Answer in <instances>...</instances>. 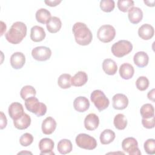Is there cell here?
<instances>
[{"label": "cell", "mask_w": 155, "mask_h": 155, "mask_svg": "<svg viewBox=\"0 0 155 155\" xmlns=\"http://www.w3.org/2000/svg\"><path fill=\"white\" fill-rule=\"evenodd\" d=\"M71 76L70 74L64 73L59 76L58 79V85L63 89L69 88L71 87Z\"/></svg>", "instance_id": "31"}, {"label": "cell", "mask_w": 155, "mask_h": 155, "mask_svg": "<svg viewBox=\"0 0 155 155\" xmlns=\"http://www.w3.org/2000/svg\"><path fill=\"white\" fill-rule=\"evenodd\" d=\"M46 27L50 33H56L60 30L62 27V22L59 18L52 16L46 23Z\"/></svg>", "instance_id": "19"}, {"label": "cell", "mask_w": 155, "mask_h": 155, "mask_svg": "<svg viewBox=\"0 0 155 155\" xmlns=\"http://www.w3.org/2000/svg\"><path fill=\"white\" fill-rule=\"evenodd\" d=\"M88 81V76L84 71H80L76 73L71 78V84L75 87H81L86 84Z\"/></svg>", "instance_id": "22"}, {"label": "cell", "mask_w": 155, "mask_h": 155, "mask_svg": "<svg viewBox=\"0 0 155 155\" xmlns=\"http://www.w3.org/2000/svg\"><path fill=\"white\" fill-rule=\"evenodd\" d=\"M91 101L99 111L106 109L110 104L109 99L106 97L104 93L100 90H94L90 96Z\"/></svg>", "instance_id": "5"}, {"label": "cell", "mask_w": 155, "mask_h": 155, "mask_svg": "<svg viewBox=\"0 0 155 155\" xmlns=\"http://www.w3.org/2000/svg\"><path fill=\"white\" fill-rule=\"evenodd\" d=\"M154 33L153 27L148 24H143L138 30L139 36L143 40H149L153 38Z\"/></svg>", "instance_id": "15"}, {"label": "cell", "mask_w": 155, "mask_h": 155, "mask_svg": "<svg viewBox=\"0 0 155 155\" xmlns=\"http://www.w3.org/2000/svg\"><path fill=\"white\" fill-rule=\"evenodd\" d=\"M72 148V143L68 139H62L58 143V150L61 154H66L70 153Z\"/></svg>", "instance_id": "27"}, {"label": "cell", "mask_w": 155, "mask_h": 155, "mask_svg": "<svg viewBox=\"0 0 155 155\" xmlns=\"http://www.w3.org/2000/svg\"><path fill=\"white\" fill-rule=\"evenodd\" d=\"M35 16L36 19L38 22L44 24H46L51 18V13L48 10L42 8L37 10Z\"/></svg>", "instance_id": "28"}, {"label": "cell", "mask_w": 155, "mask_h": 155, "mask_svg": "<svg viewBox=\"0 0 155 155\" xmlns=\"http://www.w3.org/2000/svg\"><path fill=\"white\" fill-rule=\"evenodd\" d=\"M119 72L122 79L128 80L133 76L134 69L132 65L128 63H124L120 66Z\"/></svg>", "instance_id": "21"}, {"label": "cell", "mask_w": 155, "mask_h": 155, "mask_svg": "<svg viewBox=\"0 0 155 155\" xmlns=\"http://www.w3.org/2000/svg\"><path fill=\"white\" fill-rule=\"evenodd\" d=\"M147 97L150 100L152 101L153 102H154V88L152 89L148 93Z\"/></svg>", "instance_id": "41"}, {"label": "cell", "mask_w": 155, "mask_h": 155, "mask_svg": "<svg viewBox=\"0 0 155 155\" xmlns=\"http://www.w3.org/2000/svg\"><path fill=\"white\" fill-rule=\"evenodd\" d=\"M116 135L113 131L110 129L104 130L100 135V141L103 145H107L112 142L115 139Z\"/></svg>", "instance_id": "26"}, {"label": "cell", "mask_w": 155, "mask_h": 155, "mask_svg": "<svg viewBox=\"0 0 155 155\" xmlns=\"http://www.w3.org/2000/svg\"><path fill=\"white\" fill-rule=\"evenodd\" d=\"M42 131L45 134H52L56 128V122L51 117H46L42 123Z\"/></svg>", "instance_id": "16"}, {"label": "cell", "mask_w": 155, "mask_h": 155, "mask_svg": "<svg viewBox=\"0 0 155 155\" xmlns=\"http://www.w3.org/2000/svg\"><path fill=\"white\" fill-rule=\"evenodd\" d=\"M44 2L48 6L50 7H55L59 4L61 2V1H58V0H54V1H45Z\"/></svg>", "instance_id": "40"}, {"label": "cell", "mask_w": 155, "mask_h": 155, "mask_svg": "<svg viewBox=\"0 0 155 155\" xmlns=\"http://www.w3.org/2000/svg\"><path fill=\"white\" fill-rule=\"evenodd\" d=\"M25 107L28 111L34 113L38 117L45 115L47 112V106L45 104L40 102L35 96L26 99L25 101Z\"/></svg>", "instance_id": "3"}, {"label": "cell", "mask_w": 155, "mask_h": 155, "mask_svg": "<svg viewBox=\"0 0 155 155\" xmlns=\"http://www.w3.org/2000/svg\"><path fill=\"white\" fill-rule=\"evenodd\" d=\"M132 50V44L127 40H120L114 43L111 47V52L117 58H122L128 54Z\"/></svg>", "instance_id": "4"}, {"label": "cell", "mask_w": 155, "mask_h": 155, "mask_svg": "<svg viewBox=\"0 0 155 155\" xmlns=\"http://www.w3.org/2000/svg\"><path fill=\"white\" fill-rule=\"evenodd\" d=\"M7 120L6 116L2 111H1V125H0L1 130H2L4 128H5L7 126Z\"/></svg>", "instance_id": "39"}, {"label": "cell", "mask_w": 155, "mask_h": 155, "mask_svg": "<svg viewBox=\"0 0 155 155\" xmlns=\"http://www.w3.org/2000/svg\"><path fill=\"white\" fill-rule=\"evenodd\" d=\"M45 37V32L44 28L38 25H35L31 28L30 38L36 42H41L44 39Z\"/></svg>", "instance_id": "20"}, {"label": "cell", "mask_w": 155, "mask_h": 155, "mask_svg": "<svg viewBox=\"0 0 155 155\" xmlns=\"http://www.w3.org/2000/svg\"><path fill=\"white\" fill-rule=\"evenodd\" d=\"M115 7V3L113 0H102L100 2L101 9L107 13L113 11Z\"/></svg>", "instance_id": "34"}, {"label": "cell", "mask_w": 155, "mask_h": 155, "mask_svg": "<svg viewBox=\"0 0 155 155\" xmlns=\"http://www.w3.org/2000/svg\"><path fill=\"white\" fill-rule=\"evenodd\" d=\"M54 143L50 138L42 139L39 143V148L41 151V155H54L53 151Z\"/></svg>", "instance_id": "10"}, {"label": "cell", "mask_w": 155, "mask_h": 155, "mask_svg": "<svg viewBox=\"0 0 155 155\" xmlns=\"http://www.w3.org/2000/svg\"><path fill=\"white\" fill-rule=\"evenodd\" d=\"M33 141V136L28 133L23 134L20 139H19V143L23 147H27L32 143Z\"/></svg>", "instance_id": "37"}, {"label": "cell", "mask_w": 155, "mask_h": 155, "mask_svg": "<svg viewBox=\"0 0 155 155\" xmlns=\"http://www.w3.org/2000/svg\"><path fill=\"white\" fill-rule=\"evenodd\" d=\"M25 57L21 52H15L10 57V64L14 69H20L25 64Z\"/></svg>", "instance_id": "14"}, {"label": "cell", "mask_w": 155, "mask_h": 155, "mask_svg": "<svg viewBox=\"0 0 155 155\" xmlns=\"http://www.w3.org/2000/svg\"><path fill=\"white\" fill-rule=\"evenodd\" d=\"M99 124V119L94 113L88 114L84 119L85 128L89 131L96 130Z\"/></svg>", "instance_id": "13"}, {"label": "cell", "mask_w": 155, "mask_h": 155, "mask_svg": "<svg viewBox=\"0 0 155 155\" xmlns=\"http://www.w3.org/2000/svg\"><path fill=\"white\" fill-rule=\"evenodd\" d=\"M113 107L116 110H124L128 105V99L127 97L121 93H117L113 97Z\"/></svg>", "instance_id": "11"}, {"label": "cell", "mask_w": 155, "mask_h": 155, "mask_svg": "<svg viewBox=\"0 0 155 155\" xmlns=\"http://www.w3.org/2000/svg\"><path fill=\"white\" fill-rule=\"evenodd\" d=\"M136 86L140 91H144L149 86V80L145 76H140L136 81Z\"/></svg>", "instance_id": "35"}, {"label": "cell", "mask_w": 155, "mask_h": 155, "mask_svg": "<svg viewBox=\"0 0 155 155\" xmlns=\"http://www.w3.org/2000/svg\"><path fill=\"white\" fill-rule=\"evenodd\" d=\"M133 61L136 65L140 68H143L148 65L149 57L145 51H138L134 54Z\"/></svg>", "instance_id": "23"}, {"label": "cell", "mask_w": 155, "mask_h": 155, "mask_svg": "<svg viewBox=\"0 0 155 155\" xmlns=\"http://www.w3.org/2000/svg\"><path fill=\"white\" fill-rule=\"evenodd\" d=\"M77 145L83 149L91 150L97 147L96 140L92 136L85 134H79L75 139Z\"/></svg>", "instance_id": "6"}, {"label": "cell", "mask_w": 155, "mask_h": 155, "mask_svg": "<svg viewBox=\"0 0 155 155\" xmlns=\"http://www.w3.org/2000/svg\"><path fill=\"white\" fill-rule=\"evenodd\" d=\"M142 124L143 126L148 129L153 128L154 127V116L151 117L149 119H142Z\"/></svg>", "instance_id": "38"}, {"label": "cell", "mask_w": 155, "mask_h": 155, "mask_svg": "<svg viewBox=\"0 0 155 155\" xmlns=\"http://www.w3.org/2000/svg\"><path fill=\"white\" fill-rule=\"evenodd\" d=\"M140 113L143 119H149L154 116V109L150 104H143L140 108Z\"/></svg>", "instance_id": "30"}, {"label": "cell", "mask_w": 155, "mask_h": 155, "mask_svg": "<svg viewBox=\"0 0 155 155\" xmlns=\"http://www.w3.org/2000/svg\"><path fill=\"white\" fill-rule=\"evenodd\" d=\"M25 113L22 105L19 102H13L8 107V114L14 120L20 118Z\"/></svg>", "instance_id": "12"}, {"label": "cell", "mask_w": 155, "mask_h": 155, "mask_svg": "<svg viewBox=\"0 0 155 155\" xmlns=\"http://www.w3.org/2000/svg\"><path fill=\"white\" fill-rule=\"evenodd\" d=\"M116 35V30L111 25H103L97 30V36L99 41L108 43L113 40Z\"/></svg>", "instance_id": "7"}, {"label": "cell", "mask_w": 155, "mask_h": 155, "mask_svg": "<svg viewBox=\"0 0 155 155\" xmlns=\"http://www.w3.org/2000/svg\"><path fill=\"white\" fill-rule=\"evenodd\" d=\"M102 69L108 75H114L117 70L116 63L111 59H105L102 62Z\"/></svg>", "instance_id": "25"}, {"label": "cell", "mask_w": 155, "mask_h": 155, "mask_svg": "<svg viewBox=\"0 0 155 155\" xmlns=\"http://www.w3.org/2000/svg\"><path fill=\"white\" fill-rule=\"evenodd\" d=\"M36 94V90L31 85H25L22 88L20 91V96L24 100H26L33 96H35Z\"/></svg>", "instance_id": "32"}, {"label": "cell", "mask_w": 155, "mask_h": 155, "mask_svg": "<svg viewBox=\"0 0 155 155\" xmlns=\"http://www.w3.org/2000/svg\"><path fill=\"white\" fill-rule=\"evenodd\" d=\"M144 3L149 6V7H154V1H144Z\"/></svg>", "instance_id": "42"}, {"label": "cell", "mask_w": 155, "mask_h": 155, "mask_svg": "<svg viewBox=\"0 0 155 155\" xmlns=\"http://www.w3.org/2000/svg\"><path fill=\"white\" fill-rule=\"evenodd\" d=\"M128 17L131 23L137 24L142 21L143 18V12L140 8L133 7L128 10Z\"/></svg>", "instance_id": "18"}, {"label": "cell", "mask_w": 155, "mask_h": 155, "mask_svg": "<svg viewBox=\"0 0 155 155\" xmlns=\"http://www.w3.org/2000/svg\"><path fill=\"white\" fill-rule=\"evenodd\" d=\"M27 35L26 25L20 21L12 24L9 30L5 34V39L11 44H19Z\"/></svg>", "instance_id": "2"}, {"label": "cell", "mask_w": 155, "mask_h": 155, "mask_svg": "<svg viewBox=\"0 0 155 155\" xmlns=\"http://www.w3.org/2000/svg\"><path fill=\"white\" fill-rule=\"evenodd\" d=\"M113 123L116 128L119 130H123L127 125V120L123 114L119 113L115 116Z\"/></svg>", "instance_id": "29"}, {"label": "cell", "mask_w": 155, "mask_h": 155, "mask_svg": "<svg viewBox=\"0 0 155 155\" xmlns=\"http://www.w3.org/2000/svg\"><path fill=\"white\" fill-rule=\"evenodd\" d=\"M134 1L131 0H119L117 1V7L122 12H128L134 7Z\"/></svg>", "instance_id": "33"}, {"label": "cell", "mask_w": 155, "mask_h": 155, "mask_svg": "<svg viewBox=\"0 0 155 155\" xmlns=\"http://www.w3.org/2000/svg\"><path fill=\"white\" fill-rule=\"evenodd\" d=\"M145 152L148 154H155V140L154 139H147L143 145Z\"/></svg>", "instance_id": "36"}, {"label": "cell", "mask_w": 155, "mask_h": 155, "mask_svg": "<svg viewBox=\"0 0 155 155\" xmlns=\"http://www.w3.org/2000/svg\"><path fill=\"white\" fill-rule=\"evenodd\" d=\"M122 148L129 155H140L141 152L138 148L136 139L132 137L124 139L122 142Z\"/></svg>", "instance_id": "8"}, {"label": "cell", "mask_w": 155, "mask_h": 155, "mask_svg": "<svg viewBox=\"0 0 155 155\" xmlns=\"http://www.w3.org/2000/svg\"><path fill=\"white\" fill-rule=\"evenodd\" d=\"M31 124L30 116L27 113H24L22 116L16 120H13V124L15 128L18 130H25Z\"/></svg>", "instance_id": "24"}, {"label": "cell", "mask_w": 155, "mask_h": 155, "mask_svg": "<svg viewBox=\"0 0 155 155\" xmlns=\"http://www.w3.org/2000/svg\"><path fill=\"white\" fill-rule=\"evenodd\" d=\"M51 55V50L44 46H39L34 48L31 51L32 57L39 61H45L50 59Z\"/></svg>", "instance_id": "9"}, {"label": "cell", "mask_w": 155, "mask_h": 155, "mask_svg": "<svg viewBox=\"0 0 155 155\" xmlns=\"http://www.w3.org/2000/svg\"><path fill=\"white\" fill-rule=\"evenodd\" d=\"M76 43L80 45H87L92 41L93 35L85 24L78 22H76L72 28Z\"/></svg>", "instance_id": "1"}, {"label": "cell", "mask_w": 155, "mask_h": 155, "mask_svg": "<svg viewBox=\"0 0 155 155\" xmlns=\"http://www.w3.org/2000/svg\"><path fill=\"white\" fill-rule=\"evenodd\" d=\"M73 106L77 111L80 113L85 112L89 108L90 102L87 97L79 96L74 100Z\"/></svg>", "instance_id": "17"}]
</instances>
